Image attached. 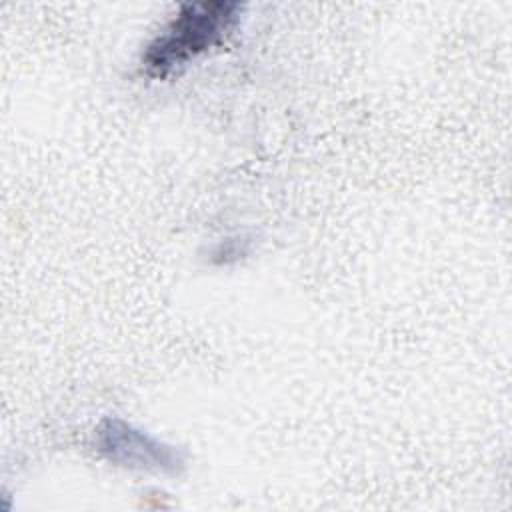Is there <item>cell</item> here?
Wrapping results in <instances>:
<instances>
[{
  "instance_id": "cell-1",
  "label": "cell",
  "mask_w": 512,
  "mask_h": 512,
  "mask_svg": "<svg viewBox=\"0 0 512 512\" xmlns=\"http://www.w3.org/2000/svg\"><path fill=\"white\" fill-rule=\"evenodd\" d=\"M238 10L240 6L234 2H196L182 6L142 54L146 74L164 78L220 44L238 24Z\"/></svg>"
},
{
  "instance_id": "cell-2",
  "label": "cell",
  "mask_w": 512,
  "mask_h": 512,
  "mask_svg": "<svg viewBox=\"0 0 512 512\" xmlns=\"http://www.w3.org/2000/svg\"><path fill=\"white\" fill-rule=\"evenodd\" d=\"M96 448L104 458L126 468L178 474L184 466V456L178 448L120 418L100 422L96 428Z\"/></svg>"
}]
</instances>
